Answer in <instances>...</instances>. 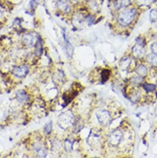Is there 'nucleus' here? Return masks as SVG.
<instances>
[{
	"instance_id": "f257e3e1",
	"label": "nucleus",
	"mask_w": 157,
	"mask_h": 158,
	"mask_svg": "<svg viewBox=\"0 0 157 158\" xmlns=\"http://www.w3.org/2000/svg\"><path fill=\"white\" fill-rule=\"evenodd\" d=\"M136 15V10L135 9H127L123 10L119 13L118 17V21L122 26H126L130 25L133 22Z\"/></svg>"
},
{
	"instance_id": "f03ea898",
	"label": "nucleus",
	"mask_w": 157,
	"mask_h": 158,
	"mask_svg": "<svg viewBox=\"0 0 157 158\" xmlns=\"http://www.w3.org/2000/svg\"><path fill=\"white\" fill-rule=\"evenodd\" d=\"M97 118L101 125L103 126H107L110 123L111 115L109 112L106 110H100L96 114Z\"/></svg>"
},
{
	"instance_id": "7ed1b4c3",
	"label": "nucleus",
	"mask_w": 157,
	"mask_h": 158,
	"mask_svg": "<svg viewBox=\"0 0 157 158\" xmlns=\"http://www.w3.org/2000/svg\"><path fill=\"white\" fill-rule=\"evenodd\" d=\"M122 136L123 135L122 131L119 130H114L112 133H111L109 136H108V141H109L111 144L113 145V146H117L122 141Z\"/></svg>"
},
{
	"instance_id": "20e7f679",
	"label": "nucleus",
	"mask_w": 157,
	"mask_h": 158,
	"mask_svg": "<svg viewBox=\"0 0 157 158\" xmlns=\"http://www.w3.org/2000/svg\"><path fill=\"white\" fill-rule=\"evenodd\" d=\"M133 53L137 58H140L145 55L146 50L142 42H137L133 48Z\"/></svg>"
},
{
	"instance_id": "39448f33",
	"label": "nucleus",
	"mask_w": 157,
	"mask_h": 158,
	"mask_svg": "<svg viewBox=\"0 0 157 158\" xmlns=\"http://www.w3.org/2000/svg\"><path fill=\"white\" fill-rule=\"evenodd\" d=\"M56 5L58 10L63 12H69L71 10L70 4L67 0H58Z\"/></svg>"
},
{
	"instance_id": "423d86ee",
	"label": "nucleus",
	"mask_w": 157,
	"mask_h": 158,
	"mask_svg": "<svg viewBox=\"0 0 157 158\" xmlns=\"http://www.w3.org/2000/svg\"><path fill=\"white\" fill-rule=\"evenodd\" d=\"M28 68L26 66H20V67H16L13 70V74H15V76L17 77H24L26 76L28 74Z\"/></svg>"
},
{
	"instance_id": "0eeeda50",
	"label": "nucleus",
	"mask_w": 157,
	"mask_h": 158,
	"mask_svg": "<svg viewBox=\"0 0 157 158\" xmlns=\"http://www.w3.org/2000/svg\"><path fill=\"white\" fill-rule=\"evenodd\" d=\"M23 42L26 45L31 47L34 44L35 42V37H34L31 34H25V35L23 36L22 38Z\"/></svg>"
},
{
	"instance_id": "6e6552de",
	"label": "nucleus",
	"mask_w": 157,
	"mask_h": 158,
	"mask_svg": "<svg viewBox=\"0 0 157 158\" xmlns=\"http://www.w3.org/2000/svg\"><path fill=\"white\" fill-rule=\"evenodd\" d=\"M71 117L69 114H63V115L60 116V126L63 127H66L68 126H69V125L71 123Z\"/></svg>"
},
{
	"instance_id": "1a4fd4ad",
	"label": "nucleus",
	"mask_w": 157,
	"mask_h": 158,
	"mask_svg": "<svg viewBox=\"0 0 157 158\" xmlns=\"http://www.w3.org/2000/svg\"><path fill=\"white\" fill-rule=\"evenodd\" d=\"M43 48H42V43L41 39L38 38L35 44V53L37 56H40L42 54Z\"/></svg>"
},
{
	"instance_id": "9d476101",
	"label": "nucleus",
	"mask_w": 157,
	"mask_h": 158,
	"mask_svg": "<svg viewBox=\"0 0 157 158\" xmlns=\"http://www.w3.org/2000/svg\"><path fill=\"white\" fill-rule=\"evenodd\" d=\"M16 98L20 102H26L28 100V96L24 91H19L16 93Z\"/></svg>"
},
{
	"instance_id": "9b49d317",
	"label": "nucleus",
	"mask_w": 157,
	"mask_h": 158,
	"mask_svg": "<svg viewBox=\"0 0 157 158\" xmlns=\"http://www.w3.org/2000/svg\"><path fill=\"white\" fill-rule=\"evenodd\" d=\"M131 61L132 59L130 58V57H125L121 61L120 63V68L122 70H126L129 67L130 64H131Z\"/></svg>"
},
{
	"instance_id": "f8f14e48",
	"label": "nucleus",
	"mask_w": 157,
	"mask_h": 158,
	"mask_svg": "<svg viewBox=\"0 0 157 158\" xmlns=\"http://www.w3.org/2000/svg\"><path fill=\"white\" fill-rule=\"evenodd\" d=\"M147 61L151 66L157 67V54L151 53L147 56Z\"/></svg>"
},
{
	"instance_id": "ddd939ff",
	"label": "nucleus",
	"mask_w": 157,
	"mask_h": 158,
	"mask_svg": "<svg viewBox=\"0 0 157 158\" xmlns=\"http://www.w3.org/2000/svg\"><path fill=\"white\" fill-rule=\"evenodd\" d=\"M130 4V0H118L115 3V8L120 9L122 8H125Z\"/></svg>"
},
{
	"instance_id": "4468645a",
	"label": "nucleus",
	"mask_w": 157,
	"mask_h": 158,
	"mask_svg": "<svg viewBox=\"0 0 157 158\" xmlns=\"http://www.w3.org/2000/svg\"><path fill=\"white\" fill-rule=\"evenodd\" d=\"M136 72L138 74V75H140V76L145 77L147 75V74H148V69L145 66L140 65L137 67V69L136 70Z\"/></svg>"
},
{
	"instance_id": "2eb2a0df",
	"label": "nucleus",
	"mask_w": 157,
	"mask_h": 158,
	"mask_svg": "<svg viewBox=\"0 0 157 158\" xmlns=\"http://www.w3.org/2000/svg\"><path fill=\"white\" fill-rule=\"evenodd\" d=\"M155 0H136L137 5L140 6H148L154 2Z\"/></svg>"
},
{
	"instance_id": "dca6fc26",
	"label": "nucleus",
	"mask_w": 157,
	"mask_h": 158,
	"mask_svg": "<svg viewBox=\"0 0 157 158\" xmlns=\"http://www.w3.org/2000/svg\"><path fill=\"white\" fill-rule=\"evenodd\" d=\"M36 152H37V154H39V157H45L46 156V151L44 150V148H42V147L40 146H37V148L35 149Z\"/></svg>"
},
{
	"instance_id": "f3484780",
	"label": "nucleus",
	"mask_w": 157,
	"mask_h": 158,
	"mask_svg": "<svg viewBox=\"0 0 157 158\" xmlns=\"http://www.w3.org/2000/svg\"><path fill=\"white\" fill-rule=\"evenodd\" d=\"M143 87L147 92H152L156 88V86L155 85H153V84H145Z\"/></svg>"
},
{
	"instance_id": "a211bd4d",
	"label": "nucleus",
	"mask_w": 157,
	"mask_h": 158,
	"mask_svg": "<svg viewBox=\"0 0 157 158\" xmlns=\"http://www.w3.org/2000/svg\"><path fill=\"white\" fill-rule=\"evenodd\" d=\"M150 19L152 22L157 21V10H152L150 12Z\"/></svg>"
},
{
	"instance_id": "6ab92c4d",
	"label": "nucleus",
	"mask_w": 157,
	"mask_h": 158,
	"mask_svg": "<svg viewBox=\"0 0 157 158\" xmlns=\"http://www.w3.org/2000/svg\"><path fill=\"white\" fill-rule=\"evenodd\" d=\"M72 146H73V141H71L70 139H67L65 142V148L66 150L69 152H70L72 150Z\"/></svg>"
},
{
	"instance_id": "aec40b11",
	"label": "nucleus",
	"mask_w": 157,
	"mask_h": 158,
	"mask_svg": "<svg viewBox=\"0 0 157 158\" xmlns=\"http://www.w3.org/2000/svg\"><path fill=\"white\" fill-rule=\"evenodd\" d=\"M143 81V77L140 76V75L137 77H134V78H133V80H132V82L135 84H140V83H142Z\"/></svg>"
},
{
	"instance_id": "412c9836",
	"label": "nucleus",
	"mask_w": 157,
	"mask_h": 158,
	"mask_svg": "<svg viewBox=\"0 0 157 158\" xmlns=\"http://www.w3.org/2000/svg\"><path fill=\"white\" fill-rule=\"evenodd\" d=\"M52 130V122H50L49 123H47V125L44 127V133L46 134H50L51 133Z\"/></svg>"
},
{
	"instance_id": "4be33fe9",
	"label": "nucleus",
	"mask_w": 157,
	"mask_h": 158,
	"mask_svg": "<svg viewBox=\"0 0 157 158\" xmlns=\"http://www.w3.org/2000/svg\"><path fill=\"white\" fill-rule=\"evenodd\" d=\"M151 49L152 50L153 53L157 54V42H153L151 46Z\"/></svg>"
},
{
	"instance_id": "5701e85b",
	"label": "nucleus",
	"mask_w": 157,
	"mask_h": 158,
	"mask_svg": "<svg viewBox=\"0 0 157 158\" xmlns=\"http://www.w3.org/2000/svg\"><path fill=\"white\" fill-rule=\"evenodd\" d=\"M86 20H87V22H88L89 24L90 25V24H92V22H93V21H94V18H93V17H92V16H91V15H89V16H87V17Z\"/></svg>"
},
{
	"instance_id": "b1692460",
	"label": "nucleus",
	"mask_w": 157,
	"mask_h": 158,
	"mask_svg": "<svg viewBox=\"0 0 157 158\" xmlns=\"http://www.w3.org/2000/svg\"><path fill=\"white\" fill-rule=\"evenodd\" d=\"M71 1H76V0H71Z\"/></svg>"
}]
</instances>
